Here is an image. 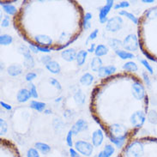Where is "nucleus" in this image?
I'll use <instances>...</instances> for the list:
<instances>
[{
	"label": "nucleus",
	"instance_id": "1",
	"mask_svg": "<svg viewBox=\"0 0 157 157\" xmlns=\"http://www.w3.org/2000/svg\"><path fill=\"white\" fill-rule=\"evenodd\" d=\"M149 95L136 73L118 72L101 79L90 94L91 117L112 142H127L144 125Z\"/></svg>",
	"mask_w": 157,
	"mask_h": 157
},
{
	"label": "nucleus",
	"instance_id": "2",
	"mask_svg": "<svg viewBox=\"0 0 157 157\" xmlns=\"http://www.w3.org/2000/svg\"><path fill=\"white\" fill-rule=\"evenodd\" d=\"M84 15L75 0H24L13 26L29 45L60 51L79 38Z\"/></svg>",
	"mask_w": 157,
	"mask_h": 157
},
{
	"label": "nucleus",
	"instance_id": "3",
	"mask_svg": "<svg viewBox=\"0 0 157 157\" xmlns=\"http://www.w3.org/2000/svg\"><path fill=\"white\" fill-rule=\"evenodd\" d=\"M136 27L142 53L147 59L157 63V4L145 10Z\"/></svg>",
	"mask_w": 157,
	"mask_h": 157
},
{
	"label": "nucleus",
	"instance_id": "4",
	"mask_svg": "<svg viewBox=\"0 0 157 157\" xmlns=\"http://www.w3.org/2000/svg\"><path fill=\"white\" fill-rule=\"evenodd\" d=\"M118 157H157V137H133L126 142Z\"/></svg>",
	"mask_w": 157,
	"mask_h": 157
},
{
	"label": "nucleus",
	"instance_id": "5",
	"mask_svg": "<svg viewBox=\"0 0 157 157\" xmlns=\"http://www.w3.org/2000/svg\"><path fill=\"white\" fill-rule=\"evenodd\" d=\"M0 157H21L17 145L11 140L0 138Z\"/></svg>",
	"mask_w": 157,
	"mask_h": 157
},
{
	"label": "nucleus",
	"instance_id": "6",
	"mask_svg": "<svg viewBox=\"0 0 157 157\" xmlns=\"http://www.w3.org/2000/svg\"><path fill=\"white\" fill-rule=\"evenodd\" d=\"M74 149L82 155L89 157L94 152V145L85 140H77L74 144Z\"/></svg>",
	"mask_w": 157,
	"mask_h": 157
},
{
	"label": "nucleus",
	"instance_id": "7",
	"mask_svg": "<svg viewBox=\"0 0 157 157\" xmlns=\"http://www.w3.org/2000/svg\"><path fill=\"white\" fill-rule=\"evenodd\" d=\"M123 47L127 52H135L139 47V40L137 34H129L126 35L123 40Z\"/></svg>",
	"mask_w": 157,
	"mask_h": 157
},
{
	"label": "nucleus",
	"instance_id": "8",
	"mask_svg": "<svg viewBox=\"0 0 157 157\" xmlns=\"http://www.w3.org/2000/svg\"><path fill=\"white\" fill-rule=\"evenodd\" d=\"M124 20L119 16L111 17L106 23V30L111 33H117L123 28Z\"/></svg>",
	"mask_w": 157,
	"mask_h": 157
},
{
	"label": "nucleus",
	"instance_id": "9",
	"mask_svg": "<svg viewBox=\"0 0 157 157\" xmlns=\"http://www.w3.org/2000/svg\"><path fill=\"white\" fill-rule=\"evenodd\" d=\"M114 7V1L113 0H106V4L99 9V21L101 24H105L108 21V14L111 10Z\"/></svg>",
	"mask_w": 157,
	"mask_h": 157
},
{
	"label": "nucleus",
	"instance_id": "10",
	"mask_svg": "<svg viewBox=\"0 0 157 157\" xmlns=\"http://www.w3.org/2000/svg\"><path fill=\"white\" fill-rule=\"evenodd\" d=\"M88 129H89V123H88L87 120H85L83 119H77L71 128V132H73L74 135H77L81 132H85Z\"/></svg>",
	"mask_w": 157,
	"mask_h": 157
},
{
	"label": "nucleus",
	"instance_id": "11",
	"mask_svg": "<svg viewBox=\"0 0 157 157\" xmlns=\"http://www.w3.org/2000/svg\"><path fill=\"white\" fill-rule=\"evenodd\" d=\"M117 71V67L113 65V64H110V65H106L103 66L99 71L97 72L98 77L101 79H104L106 77H109L113 75L116 74Z\"/></svg>",
	"mask_w": 157,
	"mask_h": 157
},
{
	"label": "nucleus",
	"instance_id": "12",
	"mask_svg": "<svg viewBox=\"0 0 157 157\" xmlns=\"http://www.w3.org/2000/svg\"><path fill=\"white\" fill-rule=\"evenodd\" d=\"M91 140H92V144L94 145V147H100L104 141V132L101 128L95 130L92 133Z\"/></svg>",
	"mask_w": 157,
	"mask_h": 157
},
{
	"label": "nucleus",
	"instance_id": "13",
	"mask_svg": "<svg viewBox=\"0 0 157 157\" xmlns=\"http://www.w3.org/2000/svg\"><path fill=\"white\" fill-rule=\"evenodd\" d=\"M77 54L75 48H66L61 52V58L66 62H73L77 59Z\"/></svg>",
	"mask_w": 157,
	"mask_h": 157
},
{
	"label": "nucleus",
	"instance_id": "14",
	"mask_svg": "<svg viewBox=\"0 0 157 157\" xmlns=\"http://www.w3.org/2000/svg\"><path fill=\"white\" fill-rule=\"evenodd\" d=\"M31 97V94L29 89L27 88H22V89H19L17 94V101L19 103H25V102L29 101Z\"/></svg>",
	"mask_w": 157,
	"mask_h": 157
},
{
	"label": "nucleus",
	"instance_id": "15",
	"mask_svg": "<svg viewBox=\"0 0 157 157\" xmlns=\"http://www.w3.org/2000/svg\"><path fill=\"white\" fill-rule=\"evenodd\" d=\"M7 73L10 77H18L22 73V66L17 64H11L7 68Z\"/></svg>",
	"mask_w": 157,
	"mask_h": 157
},
{
	"label": "nucleus",
	"instance_id": "16",
	"mask_svg": "<svg viewBox=\"0 0 157 157\" xmlns=\"http://www.w3.org/2000/svg\"><path fill=\"white\" fill-rule=\"evenodd\" d=\"M46 66V69L52 74L53 75H57V74H59L61 71V66L60 64L55 61V60H52L51 62H49Z\"/></svg>",
	"mask_w": 157,
	"mask_h": 157
},
{
	"label": "nucleus",
	"instance_id": "17",
	"mask_svg": "<svg viewBox=\"0 0 157 157\" xmlns=\"http://www.w3.org/2000/svg\"><path fill=\"white\" fill-rule=\"evenodd\" d=\"M0 5L3 8L4 12L6 13V15H8V16H12L14 17L18 12V9L12 4H2V3H0Z\"/></svg>",
	"mask_w": 157,
	"mask_h": 157
},
{
	"label": "nucleus",
	"instance_id": "18",
	"mask_svg": "<svg viewBox=\"0 0 157 157\" xmlns=\"http://www.w3.org/2000/svg\"><path fill=\"white\" fill-rule=\"evenodd\" d=\"M29 106L31 109L36 111L38 113H43L44 111L47 109V105L45 102L42 101H36V100H33L30 101Z\"/></svg>",
	"mask_w": 157,
	"mask_h": 157
},
{
	"label": "nucleus",
	"instance_id": "19",
	"mask_svg": "<svg viewBox=\"0 0 157 157\" xmlns=\"http://www.w3.org/2000/svg\"><path fill=\"white\" fill-rule=\"evenodd\" d=\"M103 66H104L103 65V61H102L101 58L94 56L93 59H91V62H90V69L92 70V71L98 72Z\"/></svg>",
	"mask_w": 157,
	"mask_h": 157
},
{
	"label": "nucleus",
	"instance_id": "20",
	"mask_svg": "<svg viewBox=\"0 0 157 157\" xmlns=\"http://www.w3.org/2000/svg\"><path fill=\"white\" fill-rule=\"evenodd\" d=\"M94 80V77L93 75L91 73L86 72L81 76L79 82L82 86H90L93 83Z\"/></svg>",
	"mask_w": 157,
	"mask_h": 157
},
{
	"label": "nucleus",
	"instance_id": "21",
	"mask_svg": "<svg viewBox=\"0 0 157 157\" xmlns=\"http://www.w3.org/2000/svg\"><path fill=\"white\" fill-rule=\"evenodd\" d=\"M73 100L77 105L82 106L85 103V101H86V95L81 89H78L77 92L73 94Z\"/></svg>",
	"mask_w": 157,
	"mask_h": 157
},
{
	"label": "nucleus",
	"instance_id": "22",
	"mask_svg": "<svg viewBox=\"0 0 157 157\" xmlns=\"http://www.w3.org/2000/svg\"><path fill=\"white\" fill-rule=\"evenodd\" d=\"M109 52V48L106 45H104V44H99L96 46V48H95V51H94V55L95 57H103V56H106L107 53Z\"/></svg>",
	"mask_w": 157,
	"mask_h": 157
},
{
	"label": "nucleus",
	"instance_id": "23",
	"mask_svg": "<svg viewBox=\"0 0 157 157\" xmlns=\"http://www.w3.org/2000/svg\"><path fill=\"white\" fill-rule=\"evenodd\" d=\"M34 148L38 150L39 152H40L43 155H47L49 152H51V147L50 145L45 143H41V142H37L34 144Z\"/></svg>",
	"mask_w": 157,
	"mask_h": 157
},
{
	"label": "nucleus",
	"instance_id": "24",
	"mask_svg": "<svg viewBox=\"0 0 157 157\" xmlns=\"http://www.w3.org/2000/svg\"><path fill=\"white\" fill-rule=\"evenodd\" d=\"M115 52V54L119 57V59H121L122 60H127V59H132L135 58V55L130 52L125 51L123 49H119V50H116Z\"/></svg>",
	"mask_w": 157,
	"mask_h": 157
},
{
	"label": "nucleus",
	"instance_id": "25",
	"mask_svg": "<svg viewBox=\"0 0 157 157\" xmlns=\"http://www.w3.org/2000/svg\"><path fill=\"white\" fill-rule=\"evenodd\" d=\"M23 66L28 70H31L35 66L34 59L31 53L23 56Z\"/></svg>",
	"mask_w": 157,
	"mask_h": 157
},
{
	"label": "nucleus",
	"instance_id": "26",
	"mask_svg": "<svg viewBox=\"0 0 157 157\" xmlns=\"http://www.w3.org/2000/svg\"><path fill=\"white\" fill-rule=\"evenodd\" d=\"M88 54H89V52H88L87 50L78 51L77 54V59H76V61H77V64L78 66H82L85 64V61L87 59Z\"/></svg>",
	"mask_w": 157,
	"mask_h": 157
},
{
	"label": "nucleus",
	"instance_id": "27",
	"mask_svg": "<svg viewBox=\"0 0 157 157\" xmlns=\"http://www.w3.org/2000/svg\"><path fill=\"white\" fill-rule=\"evenodd\" d=\"M124 71H126V72H131V73H135L136 71H138V66L137 64L133 62V61H127L126 63H124L122 66Z\"/></svg>",
	"mask_w": 157,
	"mask_h": 157
},
{
	"label": "nucleus",
	"instance_id": "28",
	"mask_svg": "<svg viewBox=\"0 0 157 157\" xmlns=\"http://www.w3.org/2000/svg\"><path fill=\"white\" fill-rule=\"evenodd\" d=\"M119 16H121V17H126L127 19H129L130 21L133 22L135 25L137 26V23H138V17H136L135 15H133L132 12H129L127 11L126 10H120L119 12Z\"/></svg>",
	"mask_w": 157,
	"mask_h": 157
},
{
	"label": "nucleus",
	"instance_id": "29",
	"mask_svg": "<svg viewBox=\"0 0 157 157\" xmlns=\"http://www.w3.org/2000/svg\"><path fill=\"white\" fill-rule=\"evenodd\" d=\"M107 44H108V46H109L112 49H113L114 51L119 50L120 47H123V41L119 40V39L116 38L108 39V40H107Z\"/></svg>",
	"mask_w": 157,
	"mask_h": 157
},
{
	"label": "nucleus",
	"instance_id": "30",
	"mask_svg": "<svg viewBox=\"0 0 157 157\" xmlns=\"http://www.w3.org/2000/svg\"><path fill=\"white\" fill-rule=\"evenodd\" d=\"M13 42V37L11 35L4 34L0 35V45L1 46H9Z\"/></svg>",
	"mask_w": 157,
	"mask_h": 157
},
{
	"label": "nucleus",
	"instance_id": "31",
	"mask_svg": "<svg viewBox=\"0 0 157 157\" xmlns=\"http://www.w3.org/2000/svg\"><path fill=\"white\" fill-rule=\"evenodd\" d=\"M147 119L152 124H157V112L155 110H149L147 114Z\"/></svg>",
	"mask_w": 157,
	"mask_h": 157
},
{
	"label": "nucleus",
	"instance_id": "32",
	"mask_svg": "<svg viewBox=\"0 0 157 157\" xmlns=\"http://www.w3.org/2000/svg\"><path fill=\"white\" fill-rule=\"evenodd\" d=\"M28 89L29 90L31 97L34 98V99H38V91H37V88H36L35 84H34L33 82H29L28 85Z\"/></svg>",
	"mask_w": 157,
	"mask_h": 157
},
{
	"label": "nucleus",
	"instance_id": "33",
	"mask_svg": "<svg viewBox=\"0 0 157 157\" xmlns=\"http://www.w3.org/2000/svg\"><path fill=\"white\" fill-rule=\"evenodd\" d=\"M98 34H99V29H95L94 30H93L89 35L87 37V40H86V41H85V46H88L89 44V42L92 43L93 40H94L95 39L98 37Z\"/></svg>",
	"mask_w": 157,
	"mask_h": 157
},
{
	"label": "nucleus",
	"instance_id": "34",
	"mask_svg": "<svg viewBox=\"0 0 157 157\" xmlns=\"http://www.w3.org/2000/svg\"><path fill=\"white\" fill-rule=\"evenodd\" d=\"M139 61H140L141 64H143V66L147 70V72H149V74H151V75L154 74L153 67L149 64V63L148 62V60L145 59H139Z\"/></svg>",
	"mask_w": 157,
	"mask_h": 157
},
{
	"label": "nucleus",
	"instance_id": "35",
	"mask_svg": "<svg viewBox=\"0 0 157 157\" xmlns=\"http://www.w3.org/2000/svg\"><path fill=\"white\" fill-rule=\"evenodd\" d=\"M73 136H74V134H73V132H71V130L70 129V130H69L68 133H67V135H66V137H65V142H66V144L68 145V147H70V149L74 147V143H73Z\"/></svg>",
	"mask_w": 157,
	"mask_h": 157
},
{
	"label": "nucleus",
	"instance_id": "36",
	"mask_svg": "<svg viewBox=\"0 0 157 157\" xmlns=\"http://www.w3.org/2000/svg\"><path fill=\"white\" fill-rule=\"evenodd\" d=\"M8 131V123L3 118H0V133L1 135H4Z\"/></svg>",
	"mask_w": 157,
	"mask_h": 157
},
{
	"label": "nucleus",
	"instance_id": "37",
	"mask_svg": "<svg viewBox=\"0 0 157 157\" xmlns=\"http://www.w3.org/2000/svg\"><path fill=\"white\" fill-rule=\"evenodd\" d=\"M103 152L106 154L108 157H111L115 152L114 147L112 144L105 145V147H104V149H103Z\"/></svg>",
	"mask_w": 157,
	"mask_h": 157
},
{
	"label": "nucleus",
	"instance_id": "38",
	"mask_svg": "<svg viewBox=\"0 0 157 157\" xmlns=\"http://www.w3.org/2000/svg\"><path fill=\"white\" fill-rule=\"evenodd\" d=\"M49 82H50V84L56 89L57 90H61L62 89V85L60 83V82L58 79H56L54 77H51V78H49Z\"/></svg>",
	"mask_w": 157,
	"mask_h": 157
},
{
	"label": "nucleus",
	"instance_id": "39",
	"mask_svg": "<svg viewBox=\"0 0 157 157\" xmlns=\"http://www.w3.org/2000/svg\"><path fill=\"white\" fill-rule=\"evenodd\" d=\"M130 7V3L128 1H121L119 2L116 4H114V7L113 9L118 10H121V9H126Z\"/></svg>",
	"mask_w": 157,
	"mask_h": 157
},
{
	"label": "nucleus",
	"instance_id": "40",
	"mask_svg": "<svg viewBox=\"0 0 157 157\" xmlns=\"http://www.w3.org/2000/svg\"><path fill=\"white\" fill-rule=\"evenodd\" d=\"M142 79L144 81L145 86H147L148 88L151 87V80H150L147 71H143L142 72Z\"/></svg>",
	"mask_w": 157,
	"mask_h": 157
},
{
	"label": "nucleus",
	"instance_id": "41",
	"mask_svg": "<svg viewBox=\"0 0 157 157\" xmlns=\"http://www.w3.org/2000/svg\"><path fill=\"white\" fill-rule=\"evenodd\" d=\"M27 157H40L39 151L35 148H30L27 151Z\"/></svg>",
	"mask_w": 157,
	"mask_h": 157
},
{
	"label": "nucleus",
	"instance_id": "42",
	"mask_svg": "<svg viewBox=\"0 0 157 157\" xmlns=\"http://www.w3.org/2000/svg\"><path fill=\"white\" fill-rule=\"evenodd\" d=\"M36 77H37V74L36 73L34 72V71H29V72H28L26 74L25 80L29 83V82H32Z\"/></svg>",
	"mask_w": 157,
	"mask_h": 157
},
{
	"label": "nucleus",
	"instance_id": "43",
	"mask_svg": "<svg viewBox=\"0 0 157 157\" xmlns=\"http://www.w3.org/2000/svg\"><path fill=\"white\" fill-rule=\"evenodd\" d=\"M10 24V16L5 15V16H4V18L2 19V21H1V27L2 28H8Z\"/></svg>",
	"mask_w": 157,
	"mask_h": 157
},
{
	"label": "nucleus",
	"instance_id": "44",
	"mask_svg": "<svg viewBox=\"0 0 157 157\" xmlns=\"http://www.w3.org/2000/svg\"><path fill=\"white\" fill-rule=\"evenodd\" d=\"M52 125L54 126L55 129L58 128V130H59V129L63 128V126H64V122L60 119H54L53 122H52Z\"/></svg>",
	"mask_w": 157,
	"mask_h": 157
},
{
	"label": "nucleus",
	"instance_id": "45",
	"mask_svg": "<svg viewBox=\"0 0 157 157\" xmlns=\"http://www.w3.org/2000/svg\"><path fill=\"white\" fill-rule=\"evenodd\" d=\"M52 60V57L50 55H48V54H44V55L40 57V62L45 65H47L49 62H51Z\"/></svg>",
	"mask_w": 157,
	"mask_h": 157
},
{
	"label": "nucleus",
	"instance_id": "46",
	"mask_svg": "<svg viewBox=\"0 0 157 157\" xmlns=\"http://www.w3.org/2000/svg\"><path fill=\"white\" fill-rule=\"evenodd\" d=\"M69 153H70L71 157H80V154L78 153L74 148H71L69 149Z\"/></svg>",
	"mask_w": 157,
	"mask_h": 157
},
{
	"label": "nucleus",
	"instance_id": "47",
	"mask_svg": "<svg viewBox=\"0 0 157 157\" xmlns=\"http://www.w3.org/2000/svg\"><path fill=\"white\" fill-rule=\"evenodd\" d=\"M0 105H1V106H2L3 108H4L6 111L12 110V106H10V104H8V103L3 101H0Z\"/></svg>",
	"mask_w": 157,
	"mask_h": 157
},
{
	"label": "nucleus",
	"instance_id": "48",
	"mask_svg": "<svg viewBox=\"0 0 157 157\" xmlns=\"http://www.w3.org/2000/svg\"><path fill=\"white\" fill-rule=\"evenodd\" d=\"M72 111L71 110V109H65V110L64 111V113H63V115H64V117L65 118V119H71V114H72Z\"/></svg>",
	"mask_w": 157,
	"mask_h": 157
},
{
	"label": "nucleus",
	"instance_id": "49",
	"mask_svg": "<svg viewBox=\"0 0 157 157\" xmlns=\"http://www.w3.org/2000/svg\"><path fill=\"white\" fill-rule=\"evenodd\" d=\"M36 47H37V48H38V50L40 52H43V53H46V54H47V53H49V52H52V50L48 49V48H46V47H39V46H36Z\"/></svg>",
	"mask_w": 157,
	"mask_h": 157
},
{
	"label": "nucleus",
	"instance_id": "50",
	"mask_svg": "<svg viewBox=\"0 0 157 157\" xmlns=\"http://www.w3.org/2000/svg\"><path fill=\"white\" fill-rule=\"evenodd\" d=\"M93 18V15L90 12H86L84 15V18H83V21H90Z\"/></svg>",
	"mask_w": 157,
	"mask_h": 157
},
{
	"label": "nucleus",
	"instance_id": "51",
	"mask_svg": "<svg viewBox=\"0 0 157 157\" xmlns=\"http://www.w3.org/2000/svg\"><path fill=\"white\" fill-rule=\"evenodd\" d=\"M96 46L97 45H95L94 43H91L90 44V46H89V47L87 49V51H88V52H89V53H92V52H94V51H95V48H96Z\"/></svg>",
	"mask_w": 157,
	"mask_h": 157
},
{
	"label": "nucleus",
	"instance_id": "52",
	"mask_svg": "<svg viewBox=\"0 0 157 157\" xmlns=\"http://www.w3.org/2000/svg\"><path fill=\"white\" fill-rule=\"evenodd\" d=\"M29 49L30 51H31V52H33L34 54H38L39 52H40L36 46H34V45H29Z\"/></svg>",
	"mask_w": 157,
	"mask_h": 157
},
{
	"label": "nucleus",
	"instance_id": "53",
	"mask_svg": "<svg viewBox=\"0 0 157 157\" xmlns=\"http://www.w3.org/2000/svg\"><path fill=\"white\" fill-rule=\"evenodd\" d=\"M83 30H89L91 28V22L90 21H83Z\"/></svg>",
	"mask_w": 157,
	"mask_h": 157
},
{
	"label": "nucleus",
	"instance_id": "54",
	"mask_svg": "<svg viewBox=\"0 0 157 157\" xmlns=\"http://www.w3.org/2000/svg\"><path fill=\"white\" fill-rule=\"evenodd\" d=\"M43 113H44V114H46V115H50L52 113V112L51 109H47V108L46 109V110L44 111Z\"/></svg>",
	"mask_w": 157,
	"mask_h": 157
},
{
	"label": "nucleus",
	"instance_id": "55",
	"mask_svg": "<svg viewBox=\"0 0 157 157\" xmlns=\"http://www.w3.org/2000/svg\"><path fill=\"white\" fill-rule=\"evenodd\" d=\"M97 157H108V156H107L106 154L103 152V150H101V151L100 153L98 154Z\"/></svg>",
	"mask_w": 157,
	"mask_h": 157
},
{
	"label": "nucleus",
	"instance_id": "56",
	"mask_svg": "<svg viewBox=\"0 0 157 157\" xmlns=\"http://www.w3.org/2000/svg\"><path fill=\"white\" fill-rule=\"evenodd\" d=\"M142 2L145 4H150V3H154L155 1L154 0H142Z\"/></svg>",
	"mask_w": 157,
	"mask_h": 157
},
{
	"label": "nucleus",
	"instance_id": "57",
	"mask_svg": "<svg viewBox=\"0 0 157 157\" xmlns=\"http://www.w3.org/2000/svg\"><path fill=\"white\" fill-rule=\"evenodd\" d=\"M62 101H63V97H62V96H60V97H58L57 99H56L55 102H58V103H59V102Z\"/></svg>",
	"mask_w": 157,
	"mask_h": 157
},
{
	"label": "nucleus",
	"instance_id": "58",
	"mask_svg": "<svg viewBox=\"0 0 157 157\" xmlns=\"http://www.w3.org/2000/svg\"><path fill=\"white\" fill-rule=\"evenodd\" d=\"M3 63H1V69H0V71H3V70H4V65H3Z\"/></svg>",
	"mask_w": 157,
	"mask_h": 157
},
{
	"label": "nucleus",
	"instance_id": "59",
	"mask_svg": "<svg viewBox=\"0 0 157 157\" xmlns=\"http://www.w3.org/2000/svg\"><path fill=\"white\" fill-rule=\"evenodd\" d=\"M116 157H118V156H116Z\"/></svg>",
	"mask_w": 157,
	"mask_h": 157
}]
</instances>
